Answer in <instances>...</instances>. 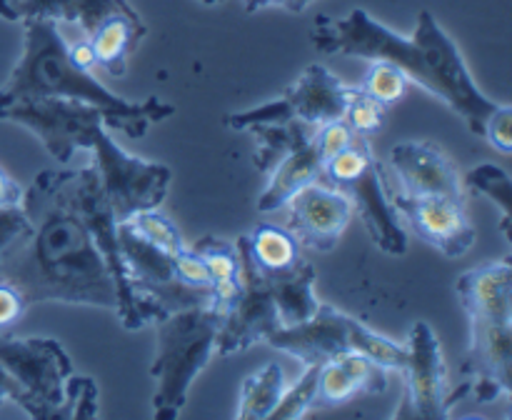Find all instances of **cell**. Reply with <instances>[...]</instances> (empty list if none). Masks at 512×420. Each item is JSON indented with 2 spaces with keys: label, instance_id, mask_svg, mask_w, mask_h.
Returning a JSON list of instances; mask_svg holds the SVG:
<instances>
[{
  "label": "cell",
  "instance_id": "cell-40",
  "mask_svg": "<svg viewBox=\"0 0 512 420\" xmlns=\"http://www.w3.org/2000/svg\"><path fill=\"white\" fill-rule=\"evenodd\" d=\"M310 3H313V0H245V10H248V13H260V10L265 8H280L285 10V13L300 15Z\"/></svg>",
  "mask_w": 512,
  "mask_h": 420
},
{
  "label": "cell",
  "instance_id": "cell-1",
  "mask_svg": "<svg viewBox=\"0 0 512 420\" xmlns=\"http://www.w3.org/2000/svg\"><path fill=\"white\" fill-rule=\"evenodd\" d=\"M28 225L0 253V280L25 303H68L118 310L113 275L65 188V170H40L23 190Z\"/></svg>",
  "mask_w": 512,
  "mask_h": 420
},
{
  "label": "cell",
  "instance_id": "cell-24",
  "mask_svg": "<svg viewBox=\"0 0 512 420\" xmlns=\"http://www.w3.org/2000/svg\"><path fill=\"white\" fill-rule=\"evenodd\" d=\"M248 248L253 263L268 280L293 273L305 260L298 238L288 228L278 225H258L255 233L248 235Z\"/></svg>",
  "mask_w": 512,
  "mask_h": 420
},
{
  "label": "cell",
  "instance_id": "cell-38",
  "mask_svg": "<svg viewBox=\"0 0 512 420\" xmlns=\"http://www.w3.org/2000/svg\"><path fill=\"white\" fill-rule=\"evenodd\" d=\"M28 310L23 295L13 288L10 283L0 280V330H8L18 323Z\"/></svg>",
  "mask_w": 512,
  "mask_h": 420
},
{
  "label": "cell",
  "instance_id": "cell-19",
  "mask_svg": "<svg viewBox=\"0 0 512 420\" xmlns=\"http://www.w3.org/2000/svg\"><path fill=\"white\" fill-rule=\"evenodd\" d=\"M468 320H505L512 323V265L510 258L478 265L455 285Z\"/></svg>",
  "mask_w": 512,
  "mask_h": 420
},
{
  "label": "cell",
  "instance_id": "cell-17",
  "mask_svg": "<svg viewBox=\"0 0 512 420\" xmlns=\"http://www.w3.org/2000/svg\"><path fill=\"white\" fill-rule=\"evenodd\" d=\"M390 168L398 175L400 193L413 198L468 200L453 160L433 143L405 140L390 150Z\"/></svg>",
  "mask_w": 512,
  "mask_h": 420
},
{
  "label": "cell",
  "instance_id": "cell-41",
  "mask_svg": "<svg viewBox=\"0 0 512 420\" xmlns=\"http://www.w3.org/2000/svg\"><path fill=\"white\" fill-rule=\"evenodd\" d=\"M5 403H15L20 408V405H23V388H20L18 380L0 365V405Z\"/></svg>",
  "mask_w": 512,
  "mask_h": 420
},
{
  "label": "cell",
  "instance_id": "cell-5",
  "mask_svg": "<svg viewBox=\"0 0 512 420\" xmlns=\"http://www.w3.org/2000/svg\"><path fill=\"white\" fill-rule=\"evenodd\" d=\"M265 343L293 355L303 365H323L325 360L343 353H363L383 368L400 373L408 358V348L403 343L365 328L360 320L340 313L328 303H320L313 318L305 323L283 325L270 333Z\"/></svg>",
  "mask_w": 512,
  "mask_h": 420
},
{
  "label": "cell",
  "instance_id": "cell-6",
  "mask_svg": "<svg viewBox=\"0 0 512 420\" xmlns=\"http://www.w3.org/2000/svg\"><path fill=\"white\" fill-rule=\"evenodd\" d=\"M118 250L123 260L125 280L140 305L145 323L175 310L213 308L210 288H193L175 275L173 255L155 248L135 235L125 223H118Z\"/></svg>",
  "mask_w": 512,
  "mask_h": 420
},
{
  "label": "cell",
  "instance_id": "cell-31",
  "mask_svg": "<svg viewBox=\"0 0 512 420\" xmlns=\"http://www.w3.org/2000/svg\"><path fill=\"white\" fill-rule=\"evenodd\" d=\"M318 373L320 365H305V373L300 375L298 383L293 388H285L280 395L278 405L270 413V420H295L305 418L310 408L315 405V393H318Z\"/></svg>",
  "mask_w": 512,
  "mask_h": 420
},
{
  "label": "cell",
  "instance_id": "cell-13",
  "mask_svg": "<svg viewBox=\"0 0 512 420\" xmlns=\"http://www.w3.org/2000/svg\"><path fill=\"white\" fill-rule=\"evenodd\" d=\"M405 348H408V358L400 370L405 378V395L400 403L403 408L395 413V418H448V370H445L438 335L428 323L420 320L410 330Z\"/></svg>",
  "mask_w": 512,
  "mask_h": 420
},
{
  "label": "cell",
  "instance_id": "cell-23",
  "mask_svg": "<svg viewBox=\"0 0 512 420\" xmlns=\"http://www.w3.org/2000/svg\"><path fill=\"white\" fill-rule=\"evenodd\" d=\"M193 250L205 260L210 273V293H213V308L218 313L233 305V300L238 298L240 285V253L238 245L230 243V240L213 238V235H205L198 243H193Z\"/></svg>",
  "mask_w": 512,
  "mask_h": 420
},
{
  "label": "cell",
  "instance_id": "cell-10",
  "mask_svg": "<svg viewBox=\"0 0 512 420\" xmlns=\"http://www.w3.org/2000/svg\"><path fill=\"white\" fill-rule=\"evenodd\" d=\"M0 120H13L38 135L58 163L88 150L90 135L105 125L103 110L68 98H0Z\"/></svg>",
  "mask_w": 512,
  "mask_h": 420
},
{
  "label": "cell",
  "instance_id": "cell-20",
  "mask_svg": "<svg viewBox=\"0 0 512 420\" xmlns=\"http://www.w3.org/2000/svg\"><path fill=\"white\" fill-rule=\"evenodd\" d=\"M388 368L363 353H343L320 365L315 405H343L360 393H383Z\"/></svg>",
  "mask_w": 512,
  "mask_h": 420
},
{
  "label": "cell",
  "instance_id": "cell-21",
  "mask_svg": "<svg viewBox=\"0 0 512 420\" xmlns=\"http://www.w3.org/2000/svg\"><path fill=\"white\" fill-rule=\"evenodd\" d=\"M315 128H305L295 138L293 148L270 168V180L258 198L260 213H273V210L285 208L290 198L305 185L323 180V160H320L318 148L313 143Z\"/></svg>",
  "mask_w": 512,
  "mask_h": 420
},
{
  "label": "cell",
  "instance_id": "cell-18",
  "mask_svg": "<svg viewBox=\"0 0 512 420\" xmlns=\"http://www.w3.org/2000/svg\"><path fill=\"white\" fill-rule=\"evenodd\" d=\"M383 183V168L373 158L358 173L345 178L335 188L348 195L350 203H353V213L360 215V220H363L380 250L390 255H405V250H408V233L400 225L398 213H395Z\"/></svg>",
  "mask_w": 512,
  "mask_h": 420
},
{
  "label": "cell",
  "instance_id": "cell-34",
  "mask_svg": "<svg viewBox=\"0 0 512 420\" xmlns=\"http://www.w3.org/2000/svg\"><path fill=\"white\" fill-rule=\"evenodd\" d=\"M138 10L128 0H75V23L83 35H90L100 23L118 15H135Z\"/></svg>",
  "mask_w": 512,
  "mask_h": 420
},
{
  "label": "cell",
  "instance_id": "cell-42",
  "mask_svg": "<svg viewBox=\"0 0 512 420\" xmlns=\"http://www.w3.org/2000/svg\"><path fill=\"white\" fill-rule=\"evenodd\" d=\"M23 200V188L0 168V208H8V205H18Z\"/></svg>",
  "mask_w": 512,
  "mask_h": 420
},
{
  "label": "cell",
  "instance_id": "cell-35",
  "mask_svg": "<svg viewBox=\"0 0 512 420\" xmlns=\"http://www.w3.org/2000/svg\"><path fill=\"white\" fill-rule=\"evenodd\" d=\"M353 138H355V133L350 130V125L345 123L343 118L323 123L320 128H315V133H313V143H315V148H318V155L323 163H328V160L335 158L340 150L348 148V145L353 143Z\"/></svg>",
  "mask_w": 512,
  "mask_h": 420
},
{
  "label": "cell",
  "instance_id": "cell-22",
  "mask_svg": "<svg viewBox=\"0 0 512 420\" xmlns=\"http://www.w3.org/2000/svg\"><path fill=\"white\" fill-rule=\"evenodd\" d=\"M145 35H148V25L143 23L140 13H135L105 20L93 33L85 35V40L93 50L95 65H100L113 78H123L128 73L130 55L135 53Z\"/></svg>",
  "mask_w": 512,
  "mask_h": 420
},
{
  "label": "cell",
  "instance_id": "cell-26",
  "mask_svg": "<svg viewBox=\"0 0 512 420\" xmlns=\"http://www.w3.org/2000/svg\"><path fill=\"white\" fill-rule=\"evenodd\" d=\"M285 373L278 363H268L258 373L248 375L240 388V403L235 418L240 420H268L280 395L285 393Z\"/></svg>",
  "mask_w": 512,
  "mask_h": 420
},
{
  "label": "cell",
  "instance_id": "cell-12",
  "mask_svg": "<svg viewBox=\"0 0 512 420\" xmlns=\"http://www.w3.org/2000/svg\"><path fill=\"white\" fill-rule=\"evenodd\" d=\"M235 245H238L240 253V278H243V285H240L238 298L223 313V325H220L218 343H215V353L218 355H233L240 353V350H248L255 343H265L270 333L283 328L270 283L260 273L258 265L253 263V255H250L248 248V235H240Z\"/></svg>",
  "mask_w": 512,
  "mask_h": 420
},
{
  "label": "cell",
  "instance_id": "cell-28",
  "mask_svg": "<svg viewBox=\"0 0 512 420\" xmlns=\"http://www.w3.org/2000/svg\"><path fill=\"white\" fill-rule=\"evenodd\" d=\"M368 70H365L363 80L358 83V88L363 93H368L370 98L380 100L383 105H395L408 95L410 78L400 68H395L393 63H385V60H368Z\"/></svg>",
  "mask_w": 512,
  "mask_h": 420
},
{
  "label": "cell",
  "instance_id": "cell-32",
  "mask_svg": "<svg viewBox=\"0 0 512 420\" xmlns=\"http://www.w3.org/2000/svg\"><path fill=\"white\" fill-rule=\"evenodd\" d=\"M385 118H388V105L370 98V95L363 93L358 85H353L348 105H345V113H343V120L350 125V130H353L355 135H365V138H370V135H375L378 130H383Z\"/></svg>",
  "mask_w": 512,
  "mask_h": 420
},
{
  "label": "cell",
  "instance_id": "cell-25",
  "mask_svg": "<svg viewBox=\"0 0 512 420\" xmlns=\"http://www.w3.org/2000/svg\"><path fill=\"white\" fill-rule=\"evenodd\" d=\"M315 268L303 260L293 273L280 275V278H265L273 290L275 308H278V318L283 325H298L313 318L318 310L320 300L315 298Z\"/></svg>",
  "mask_w": 512,
  "mask_h": 420
},
{
  "label": "cell",
  "instance_id": "cell-4",
  "mask_svg": "<svg viewBox=\"0 0 512 420\" xmlns=\"http://www.w3.org/2000/svg\"><path fill=\"white\" fill-rule=\"evenodd\" d=\"M153 323L158 335L150 365V375L158 383L153 393V418L175 420L183 413L193 380L213 358L223 313L203 305L160 315Z\"/></svg>",
  "mask_w": 512,
  "mask_h": 420
},
{
  "label": "cell",
  "instance_id": "cell-16",
  "mask_svg": "<svg viewBox=\"0 0 512 420\" xmlns=\"http://www.w3.org/2000/svg\"><path fill=\"white\" fill-rule=\"evenodd\" d=\"M463 375L473 378L468 393L480 403L512 395V323L505 320H470V350L463 360Z\"/></svg>",
  "mask_w": 512,
  "mask_h": 420
},
{
  "label": "cell",
  "instance_id": "cell-39",
  "mask_svg": "<svg viewBox=\"0 0 512 420\" xmlns=\"http://www.w3.org/2000/svg\"><path fill=\"white\" fill-rule=\"evenodd\" d=\"M28 225V215H25L23 205H8L0 208V253L10 245V240Z\"/></svg>",
  "mask_w": 512,
  "mask_h": 420
},
{
  "label": "cell",
  "instance_id": "cell-2",
  "mask_svg": "<svg viewBox=\"0 0 512 420\" xmlns=\"http://www.w3.org/2000/svg\"><path fill=\"white\" fill-rule=\"evenodd\" d=\"M310 40L323 55L393 63L410 83H418L455 110L475 135H483L485 120L500 105L478 88L455 40L430 10H420L413 35L395 33L363 8H353L345 18L318 15Z\"/></svg>",
  "mask_w": 512,
  "mask_h": 420
},
{
  "label": "cell",
  "instance_id": "cell-27",
  "mask_svg": "<svg viewBox=\"0 0 512 420\" xmlns=\"http://www.w3.org/2000/svg\"><path fill=\"white\" fill-rule=\"evenodd\" d=\"M465 183H468V188L473 190V193L485 195V198H490L500 210H503V233H505V238L512 240V235H510V220H512L510 175L505 173L500 165L483 163V165H478V168L470 170Z\"/></svg>",
  "mask_w": 512,
  "mask_h": 420
},
{
  "label": "cell",
  "instance_id": "cell-14",
  "mask_svg": "<svg viewBox=\"0 0 512 420\" xmlns=\"http://www.w3.org/2000/svg\"><path fill=\"white\" fill-rule=\"evenodd\" d=\"M390 195L398 218L408 223V228L438 248L448 258H463L475 243V225L468 215V200L455 198H413L400 190Z\"/></svg>",
  "mask_w": 512,
  "mask_h": 420
},
{
  "label": "cell",
  "instance_id": "cell-15",
  "mask_svg": "<svg viewBox=\"0 0 512 420\" xmlns=\"http://www.w3.org/2000/svg\"><path fill=\"white\" fill-rule=\"evenodd\" d=\"M285 208H288L285 228L298 238L303 248H313L318 253H328L338 245L355 215L348 195L325 180L305 185L285 203Z\"/></svg>",
  "mask_w": 512,
  "mask_h": 420
},
{
  "label": "cell",
  "instance_id": "cell-29",
  "mask_svg": "<svg viewBox=\"0 0 512 420\" xmlns=\"http://www.w3.org/2000/svg\"><path fill=\"white\" fill-rule=\"evenodd\" d=\"M123 223L128 225L135 235H140V238L148 240L150 245H155V248L165 250V253L170 255H175L178 250H183L185 245H188L183 240V233L178 230V225L170 218H165V215L160 213V208L140 210V213L130 215Z\"/></svg>",
  "mask_w": 512,
  "mask_h": 420
},
{
  "label": "cell",
  "instance_id": "cell-9",
  "mask_svg": "<svg viewBox=\"0 0 512 420\" xmlns=\"http://www.w3.org/2000/svg\"><path fill=\"white\" fill-rule=\"evenodd\" d=\"M350 90L353 85L343 83L325 65L313 63L280 98L260 108L225 115V125L233 130H250L255 125H285L290 120H300L310 128H320L323 123L343 118Z\"/></svg>",
  "mask_w": 512,
  "mask_h": 420
},
{
  "label": "cell",
  "instance_id": "cell-33",
  "mask_svg": "<svg viewBox=\"0 0 512 420\" xmlns=\"http://www.w3.org/2000/svg\"><path fill=\"white\" fill-rule=\"evenodd\" d=\"M95 415H98V385H95V380L68 375L60 420H88Z\"/></svg>",
  "mask_w": 512,
  "mask_h": 420
},
{
  "label": "cell",
  "instance_id": "cell-3",
  "mask_svg": "<svg viewBox=\"0 0 512 420\" xmlns=\"http://www.w3.org/2000/svg\"><path fill=\"white\" fill-rule=\"evenodd\" d=\"M0 98L80 100L103 110L105 128L123 130L128 138H143L150 125L175 113L173 103H165L158 95L130 103L105 88L93 70L78 68L58 20H23V55L0 88Z\"/></svg>",
  "mask_w": 512,
  "mask_h": 420
},
{
  "label": "cell",
  "instance_id": "cell-30",
  "mask_svg": "<svg viewBox=\"0 0 512 420\" xmlns=\"http://www.w3.org/2000/svg\"><path fill=\"white\" fill-rule=\"evenodd\" d=\"M0 18L10 23H23V20L75 23V0H0Z\"/></svg>",
  "mask_w": 512,
  "mask_h": 420
},
{
  "label": "cell",
  "instance_id": "cell-8",
  "mask_svg": "<svg viewBox=\"0 0 512 420\" xmlns=\"http://www.w3.org/2000/svg\"><path fill=\"white\" fill-rule=\"evenodd\" d=\"M88 150L95 155L93 165L98 170L110 210H113L118 223L140 213V210H155L163 205L170 183H173V173H170L168 165L150 163V160L125 153L110 138L105 125H100L90 135Z\"/></svg>",
  "mask_w": 512,
  "mask_h": 420
},
{
  "label": "cell",
  "instance_id": "cell-7",
  "mask_svg": "<svg viewBox=\"0 0 512 420\" xmlns=\"http://www.w3.org/2000/svg\"><path fill=\"white\" fill-rule=\"evenodd\" d=\"M0 365L23 388L28 418L60 420L65 403V380L73 375V363L63 345L53 338H13L0 330Z\"/></svg>",
  "mask_w": 512,
  "mask_h": 420
},
{
  "label": "cell",
  "instance_id": "cell-43",
  "mask_svg": "<svg viewBox=\"0 0 512 420\" xmlns=\"http://www.w3.org/2000/svg\"><path fill=\"white\" fill-rule=\"evenodd\" d=\"M203 3H208V5H215V3H220V0H203Z\"/></svg>",
  "mask_w": 512,
  "mask_h": 420
},
{
  "label": "cell",
  "instance_id": "cell-11",
  "mask_svg": "<svg viewBox=\"0 0 512 420\" xmlns=\"http://www.w3.org/2000/svg\"><path fill=\"white\" fill-rule=\"evenodd\" d=\"M65 188H68L75 210L83 215L85 225L93 233L95 245L100 248L110 268V275H113L115 293H118V310L115 313H118L120 323L128 330H140L145 325V318L140 313V305L135 300L133 290H130L128 280H125L123 260H120L118 250V220H115L113 210H110L108 195H105L95 165L65 170Z\"/></svg>",
  "mask_w": 512,
  "mask_h": 420
},
{
  "label": "cell",
  "instance_id": "cell-36",
  "mask_svg": "<svg viewBox=\"0 0 512 420\" xmlns=\"http://www.w3.org/2000/svg\"><path fill=\"white\" fill-rule=\"evenodd\" d=\"M480 138L488 140L495 150L503 155L512 153V108L510 105L500 103L493 113L488 115L483 125V135Z\"/></svg>",
  "mask_w": 512,
  "mask_h": 420
},
{
  "label": "cell",
  "instance_id": "cell-37",
  "mask_svg": "<svg viewBox=\"0 0 512 420\" xmlns=\"http://www.w3.org/2000/svg\"><path fill=\"white\" fill-rule=\"evenodd\" d=\"M173 268L183 283L193 285V288H210V273L205 260L195 253L190 245H185L183 250L173 255Z\"/></svg>",
  "mask_w": 512,
  "mask_h": 420
}]
</instances>
